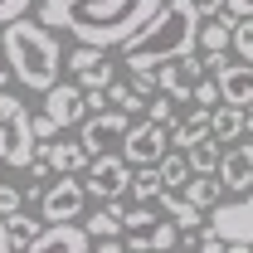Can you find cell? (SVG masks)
<instances>
[{
  "mask_svg": "<svg viewBox=\"0 0 253 253\" xmlns=\"http://www.w3.org/2000/svg\"><path fill=\"white\" fill-rule=\"evenodd\" d=\"M161 10V0H39V25L68 30L93 49H126V39Z\"/></svg>",
  "mask_w": 253,
  "mask_h": 253,
  "instance_id": "6da1fadb",
  "label": "cell"
},
{
  "mask_svg": "<svg viewBox=\"0 0 253 253\" xmlns=\"http://www.w3.org/2000/svg\"><path fill=\"white\" fill-rule=\"evenodd\" d=\"M195 39H200V10H195V0H161V10L126 39V49H122L126 73L156 68L161 59L195 54Z\"/></svg>",
  "mask_w": 253,
  "mask_h": 253,
  "instance_id": "7a4b0ae2",
  "label": "cell"
},
{
  "mask_svg": "<svg viewBox=\"0 0 253 253\" xmlns=\"http://www.w3.org/2000/svg\"><path fill=\"white\" fill-rule=\"evenodd\" d=\"M0 44H5V63H10V78H20L34 93H49L59 83L63 68V49L49 25H30L25 15L0 25Z\"/></svg>",
  "mask_w": 253,
  "mask_h": 253,
  "instance_id": "3957f363",
  "label": "cell"
},
{
  "mask_svg": "<svg viewBox=\"0 0 253 253\" xmlns=\"http://www.w3.org/2000/svg\"><path fill=\"white\" fill-rule=\"evenodd\" d=\"M34 126H30V107L20 97L0 93V166H30L34 161Z\"/></svg>",
  "mask_w": 253,
  "mask_h": 253,
  "instance_id": "277c9868",
  "label": "cell"
},
{
  "mask_svg": "<svg viewBox=\"0 0 253 253\" xmlns=\"http://www.w3.org/2000/svg\"><path fill=\"white\" fill-rule=\"evenodd\" d=\"M122 234H126V249L131 253H141V249H175V219H161L156 210H151V200L136 205V210H126Z\"/></svg>",
  "mask_w": 253,
  "mask_h": 253,
  "instance_id": "5b68a950",
  "label": "cell"
},
{
  "mask_svg": "<svg viewBox=\"0 0 253 253\" xmlns=\"http://www.w3.org/2000/svg\"><path fill=\"white\" fill-rule=\"evenodd\" d=\"M83 185H88V200H122L126 190H131V166H126V156H117V151L93 156Z\"/></svg>",
  "mask_w": 253,
  "mask_h": 253,
  "instance_id": "8992f818",
  "label": "cell"
},
{
  "mask_svg": "<svg viewBox=\"0 0 253 253\" xmlns=\"http://www.w3.org/2000/svg\"><path fill=\"white\" fill-rule=\"evenodd\" d=\"M83 205H88V185L78 175H59L54 185L39 195V219H49V224L83 219Z\"/></svg>",
  "mask_w": 253,
  "mask_h": 253,
  "instance_id": "52a82bcc",
  "label": "cell"
},
{
  "mask_svg": "<svg viewBox=\"0 0 253 253\" xmlns=\"http://www.w3.org/2000/svg\"><path fill=\"white\" fill-rule=\"evenodd\" d=\"M166 151H170V126L151 122V117L126 126V136H122V156H126V166H156Z\"/></svg>",
  "mask_w": 253,
  "mask_h": 253,
  "instance_id": "ba28073f",
  "label": "cell"
},
{
  "mask_svg": "<svg viewBox=\"0 0 253 253\" xmlns=\"http://www.w3.org/2000/svg\"><path fill=\"white\" fill-rule=\"evenodd\" d=\"M126 126H131V117L117 112V107H107V112H88V117L78 122V141L88 146V156H102V151L122 146Z\"/></svg>",
  "mask_w": 253,
  "mask_h": 253,
  "instance_id": "9c48e42d",
  "label": "cell"
},
{
  "mask_svg": "<svg viewBox=\"0 0 253 253\" xmlns=\"http://www.w3.org/2000/svg\"><path fill=\"white\" fill-rule=\"evenodd\" d=\"M210 229L224 244H253V195H234L210 210Z\"/></svg>",
  "mask_w": 253,
  "mask_h": 253,
  "instance_id": "30bf717a",
  "label": "cell"
},
{
  "mask_svg": "<svg viewBox=\"0 0 253 253\" xmlns=\"http://www.w3.org/2000/svg\"><path fill=\"white\" fill-rule=\"evenodd\" d=\"M63 68L73 73V83H78L83 93H93V88H107V83L117 78V68L107 63V49H93V44H73V54L63 59Z\"/></svg>",
  "mask_w": 253,
  "mask_h": 253,
  "instance_id": "8fae6325",
  "label": "cell"
},
{
  "mask_svg": "<svg viewBox=\"0 0 253 253\" xmlns=\"http://www.w3.org/2000/svg\"><path fill=\"white\" fill-rule=\"evenodd\" d=\"M20 253H93V239H88V229H83V224L63 219V224L39 229V234H34Z\"/></svg>",
  "mask_w": 253,
  "mask_h": 253,
  "instance_id": "7c38bea8",
  "label": "cell"
},
{
  "mask_svg": "<svg viewBox=\"0 0 253 253\" xmlns=\"http://www.w3.org/2000/svg\"><path fill=\"white\" fill-rule=\"evenodd\" d=\"M195 78H205V63H195V54H180V59H161L156 63V88L166 97H175V102H190Z\"/></svg>",
  "mask_w": 253,
  "mask_h": 253,
  "instance_id": "4fadbf2b",
  "label": "cell"
},
{
  "mask_svg": "<svg viewBox=\"0 0 253 253\" xmlns=\"http://www.w3.org/2000/svg\"><path fill=\"white\" fill-rule=\"evenodd\" d=\"M219 185L234 190V195H249L253 190V141H239V146H229L219 156Z\"/></svg>",
  "mask_w": 253,
  "mask_h": 253,
  "instance_id": "5bb4252c",
  "label": "cell"
},
{
  "mask_svg": "<svg viewBox=\"0 0 253 253\" xmlns=\"http://www.w3.org/2000/svg\"><path fill=\"white\" fill-rule=\"evenodd\" d=\"M44 112H49L59 126H78L83 117H88V97H83L78 83H54V88L44 93Z\"/></svg>",
  "mask_w": 253,
  "mask_h": 253,
  "instance_id": "9a60e30c",
  "label": "cell"
},
{
  "mask_svg": "<svg viewBox=\"0 0 253 253\" xmlns=\"http://www.w3.org/2000/svg\"><path fill=\"white\" fill-rule=\"evenodd\" d=\"M34 156L49 161V166H54V175H78V170H88V161H93L83 141H39V146H34Z\"/></svg>",
  "mask_w": 253,
  "mask_h": 253,
  "instance_id": "2e32d148",
  "label": "cell"
},
{
  "mask_svg": "<svg viewBox=\"0 0 253 253\" xmlns=\"http://www.w3.org/2000/svg\"><path fill=\"white\" fill-rule=\"evenodd\" d=\"M214 83H219V102L249 107L253 102V63H229L224 59L219 68H214Z\"/></svg>",
  "mask_w": 253,
  "mask_h": 253,
  "instance_id": "e0dca14e",
  "label": "cell"
},
{
  "mask_svg": "<svg viewBox=\"0 0 253 253\" xmlns=\"http://www.w3.org/2000/svg\"><path fill=\"white\" fill-rule=\"evenodd\" d=\"M210 122H214V107H195L185 122H170V146L190 151L200 136H210Z\"/></svg>",
  "mask_w": 253,
  "mask_h": 253,
  "instance_id": "ac0fdd59",
  "label": "cell"
},
{
  "mask_svg": "<svg viewBox=\"0 0 253 253\" xmlns=\"http://www.w3.org/2000/svg\"><path fill=\"white\" fill-rule=\"evenodd\" d=\"M244 131H249V112L239 102H219L214 107V122H210V136L214 141H239Z\"/></svg>",
  "mask_w": 253,
  "mask_h": 253,
  "instance_id": "d6986e66",
  "label": "cell"
},
{
  "mask_svg": "<svg viewBox=\"0 0 253 253\" xmlns=\"http://www.w3.org/2000/svg\"><path fill=\"white\" fill-rule=\"evenodd\" d=\"M122 219H126V210L117 205V200H107L97 214L83 219V229H88V239H117V234H122Z\"/></svg>",
  "mask_w": 253,
  "mask_h": 253,
  "instance_id": "ffe728a7",
  "label": "cell"
},
{
  "mask_svg": "<svg viewBox=\"0 0 253 253\" xmlns=\"http://www.w3.org/2000/svg\"><path fill=\"white\" fill-rule=\"evenodd\" d=\"M180 195H185L195 210H214L224 200V185H219V175H190L185 185H180Z\"/></svg>",
  "mask_w": 253,
  "mask_h": 253,
  "instance_id": "44dd1931",
  "label": "cell"
},
{
  "mask_svg": "<svg viewBox=\"0 0 253 253\" xmlns=\"http://www.w3.org/2000/svg\"><path fill=\"white\" fill-rule=\"evenodd\" d=\"M219 156H224V141H214V136H200V141L185 151L190 175H214V170H219Z\"/></svg>",
  "mask_w": 253,
  "mask_h": 253,
  "instance_id": "7402d4cb",
  "label": "cell"
},
{
  "mask_svg": "<svg viewBox=\"0 0 253 253\" xmlns=\"http://www.w3.org/2000/svg\"><path fill=\"white\" fill-rule=\"evenodd\" d=\"M156 205L166 210V214H170V219H175V229H180V224H185V229H195V224H200V214H205V210H195V205H190L180 190H161V195H156Z\"/></svg>",
  "mask_w": 253,
  "mask_h": 253,
  "instance_id": "603a6c76",
  "label": "cell"
},
{
  "mask_svg": "<svg viewBox=\"0 0 253 253\" xmlns=\"http://www.w3.org/2000/svg\"><path fill=\"white\" fill-rule=\"evenodd\" d=\"M102 93H107V102H112L117 112H126V117H131V112H146V97L136 93L131 83H117V78H112V83H107Z\"/></svg>",
  "mask_w": 253,
  "mask_h": 253,
  "instance_id": "cb8c5ba5",
  "label": "cell"
},
{
  "mask_svg": "<svg viewBox=\"0 0 253 253\" xmlns=\"http://www.w3.org/2000/svg\"><path fill=\"white\" fill-rule=\"evenodd\" d=\"M156 175H161V185L166 190H180L190 180V161L185 156H170V151H166V156L156 161Z\"/></svg>",
  "mask_w": 253,
  "mask_h": 253,
  "instance_id": "d4e9b609",
  "label": "cell"
},
{
  "mask_svg": "<svg viewBox=\"0 0 253 253\" xmlns=\"http://www.w3.org/2000/svg\"><path fill=\"white\" fill-rule=\"evenodd\" d=\"M161 190H166V185H161L156 166H136V170H131V190H126V195H136L141 205H146V200H156Z\"/></svg>",
  "mask_w": 253,
  "mask_h": 253,
  "instance_id": "484cf974",
  "label": "cell"
},
{
  "mask_svg": "<svg viewBox=\"0 0 253 253\" xmlns=\"http://www.w3.org/2000/svg\"><path fill=\"white\" fill-rule=\"evenodd\" d=\"M5 229H10V244H15V249H25L34 234H39V214H25V210H15V214H5Z\"/></svg>",
  "mask_w": 253,
  "mask_h": 253,
  "instance_id": "4316f807",
  "label": "cell"
},
{
  "mask_svg": "<svg viewBox=\"0 0 253 253\" xmlns=\"http://www.w3.org/2000/svg\"><path fill=\"white\" fill-rule=\"evenodd\" d=\"M229 44H234V54L244 63H253V15H239L229 25Z\"/></svg>",
  "mask_w": 253,
  "mask_h": 253,
  "instance_id": "83f0119b",
  "label": "cell"
},
{
  "mask_svg": "<svg viewBox=\"0 0 253 253\" xmlns=\"http://www.w3.org/2000/svg\"><path fill=\"white\" fill-rule=\"evenodd\" d=\"M146 117H151V122H161V126H170V122H175V97L151 93V97H146Z\"/></svg>",
  "mask_w": 253,
  "mask_h": 253,
  "instance_id": "f1b7e54d",
  "label": "cell"
},
{
  "mask_svg": "<svg viewBox=\"0 0 253 253\" xmlns=\"http://www.w3.org/2000/svg\"><path fill=\"white\" fill-rule=\"evenodd\" d=\"M190 102H200V107H219V83H214V78H195Z\"/></svg>",
  "mask_w": 253,
  "mask_h": 253,
  "instance_id": "f546056e",
  "label": "cell"
},
{
  "mask_svg": "<svg viewBox=\"0 0 253 253\" xmlns=\"http://www.w3.org/2000/svg\"><path fill=\"white\" fill-rule=\"evenodd\" d=\"M30 126H34V141H54V136H59V131H63V126L54 122L49 112H39V117H30Z\"/></svg>",
  "mask_w": 253,
  "mask_h": 253,
  "instance_id": "4dcf8cb0",
  "label": "cell"
},
{
  "mask_svg": "<svg viewBox=\"0 0 253 253\" xmlns=\"http://www.w3.org/2000/svg\"><path fill=\"white\" fill-rule=\"evenodd\" d=\"M20 205H25V190H15V185L0 180V214H15Z\"/></svg>",
  "mask_w": 253,
  "mask_h": 253,
  "instance_id": "1f68e13d",
  "label": "cell"
},
{
  "mask_svg": "<svg viewBox=\"0 0 253 253\" xmlns=\"http://www.w3.org/2000/svg\"><path fill=\"white\" fill-rule=\"evenodd\" d=\"M34 0H0V25H10V20H20L25 10H30Z\"/></svg>",
  "mask_w": 253,
  "mask_h": 253,
  "instance_id": "d6a6232c",
  "label": "cell"
},
{
  "mask_svg": "<svg viewBox=\"0 0 253 253\" xmlns=\"http://www.w3.org/2000/svg\"><path fill=\"white\" fill-rule=\"evenodd\" d=\"M93 253H131V249H126L122 234H117V239H93Z\"/></svg>",
  "mask_w": 253,
  "mask_h": 253,
  "instance_id": "836d02e7",
  "label": "cell"
},
{
  "mask_svg": "<svg viewBox=\"0 0 253 253\" xmlns=\"http://www.w3.org/2000/svg\"><path fill=\"white\" fill-rule=\"evenodd\" d=\"M195 10H200V20H219V15H224V0H195Z\"/></svg>",
  "mask_w": 253,
  "mask_h": 253,
  "instance_id": "e575fe53",
  "label": "cell"
},
{
  "mask_svg": "<svg viewBox=\"0 0 253 253\" xmlns=\"http://www.w3.org/2000/svg\"><path fill=\"white\" fill-rule=\"evenodd\" d=\"M229 15H253V0H224Z\"/></svg>",
  "mask_w": 253,
  "mask_h": 253,
  "instance_id": "d590c367",
  "label": "cell"
},
{
  "mask_svg": "<svg viewBox=\"0 0 253 253\" xmlns=\"http://www.w3.org/2000/svg\"><path fill=\"white\" fill-rule=\"evenodd\" d=\"M0 253H15V244H10V229H5V214H0Z\"/></svg>",
  "mask_w": 253,
  "mask_h": 253,
  "instance_id": "8d00e7d4",
  "label": "cell"
},
{
  "mask_svg": "<svg viewBox=\"0 0 253 253\" xmlns=\"http://www.w3.org/2000/svg\"><path fill=\"white\" fill-rule=\"evenodd\" d=\"M5 78H10V63H0V88H5Z\"/></svg>",
  "mask_w": 253,
  "mask_h": 253,
  "instance_id": "74e56055",
  "label": "cell"
},
{
  "mask_svg": "<svg viewBox=\"0 0 253 253\" xmlns=\"http://www.w3.org/2000/svg\"><path fill=\"white\" fill-rule=\"evenodd\" d=\"M244 112H249V131H253V102H249V107H244Z\"/></svg>",
  "mask_w": 253,
  "mask_h": 253,
  "instance_id": "f35d334b",
  "label": "cell"
},
{
  "mask_svg": "<svg viewBox=\"0 0 253 253\" xmlns=\"http://www.w3.org/2000/svg\"><path fill=\"white\" fill-rule=\"evenodd\" d=\"M141 253H170V249H141Z\"/></svg>",
  "mask_w": 253,
  "mask_h": 253,
  "instance_id": "ab89813d",
  "label": "cell"
}]
</instances>
